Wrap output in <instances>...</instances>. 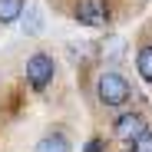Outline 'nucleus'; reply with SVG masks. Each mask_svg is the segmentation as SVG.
Here are the masks:
<instances>
[{
    "label": "nucleus",
    "mask_w": 152,
    "mask_h": 152,
    "mask_svg": "<svg viewBox=\"0 0 152 152\" xmlns=\"http://www.w3.org/2000/svg\"><path fill=\"white\" fill-rule=\"evenodd\" d=\"M27 80L33 89H43L50 80H53V60H50L46 53H37L27 60Z\"/></svg>",
    "instance_id": "2"
},
{
    "label": "nucleus",
    "mask_w": 152,
    "mask_h": 152,
    "mask_svg": "<svg viewBox=\"0 0 152 152\" xmlns=\"http://www.w3.org/2000/svg\"><path fill=\"white\" fill-rule=\"evenodd\" d=\"M136 66H139V73H142V80L152 83V46H142V50H139Z\"/></svg>",
    "instance_id": "7"
},
{
    "label": "nucleus",
    "mask_w": 152,
    "mask_h": 152,
    "mask_svg": "<svg viewBox=\"0 0 152 152\" xmlns=\"http://www.w3.org/2000/svg\"><path fill=\"white\" fill-rule=\"evenodd\" d=\"M23 13V0H0V23H13Z\"/></svg>",
    "instance_id": "6"
},
{
    "label": "nucleus",
    "mask_w": 152,
    "mask_h": 152,
    "mask_svg": "<svg viewBox=\"0 0 152 152\" xmlns=\"http://www.w3.org/2000/svg\"><path fill=\"white\" fill-rule=\"evenodd\" d=\"M129 152H152V136L145 132V136H139L136 142H132V149Z\"/></svg>",
    "instance_id": "8"
},
{
    "label": "nucleus",
    "mask_w": 152,
    "mask_h": 152,
    "mask_svg": "<svg viewBox=\"0 0 152 152\" xmlns=\"http://www.w3.org/2000/svg\"><path fill=\"white\" fill-rule=\"evenodd\" d=\"M33 152H69V142H66L63 136H46V139L37 142Z\"/></svg>",
    "instance_id": "5"
},
{
    "label": "nucleus",
    "mask_w": 152,
    "mask_h": 152,
    "mask_svg": "<svg viewBox=\"0 0 152 152\" xmlns=\"http://www.w3.org/2000/svg\"><path fill=\"white\" fill-rule=\"evenodd\" d=\"M99 103H106V106H122L126 99H129V83L122 80L119 73H103L99 76Z\"/></svg>",
    "instance_id": "1"
},
{
    "label": "nucleus",
    "mask_w": 152,
    "mask_h": 152,
    "mask_svg": "<svg viewBox=\"0 0 152 152\" xmlns=\"http://www.w3.org/2000/svg\"><path fill=\"white\" fill-rule=\"evenodd\" d=\"M139 136H145V119L139 113H126L116 119V139L122 142H136Z\"/></svg>",
    "instance_id": "4"
},
{
    "label": "nucleus",
    "mask_w": 152,
    "mask_h": 152,
    "mask_svg": "<svg viewBox=\"0 0 152 152\" xmlns=\"http://www.w3.org/2000/svg\"><path fill=\"white\" fill-rule=\"evenodd\" d=\"M76 20L86 23V27H106L109 10H106L103 0H80L76 4Z\"/></svg>",
    "instance_id": "3"
}]
</instances>
